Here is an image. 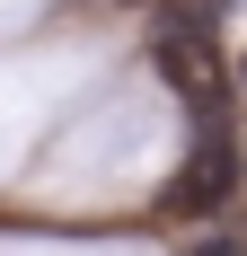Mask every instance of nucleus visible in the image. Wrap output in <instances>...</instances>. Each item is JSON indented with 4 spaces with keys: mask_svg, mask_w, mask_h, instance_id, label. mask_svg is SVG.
<instances>
[{
    "mask_svg": "<svg viewBox=\"0 0 247 256\" xmlns=\"http://www.w3.org/2000/svg\"><path fill=\"white\" fill-rule=\"evenodd\" d=\"M186 256H238V248H230V238H203V248H186Z\"/></svg>",
    "mask_w": 247,
    "mask_h": 256,
    "instance_id": "f257e3e1",
    "label": "nucleus"
}]
</instances>
